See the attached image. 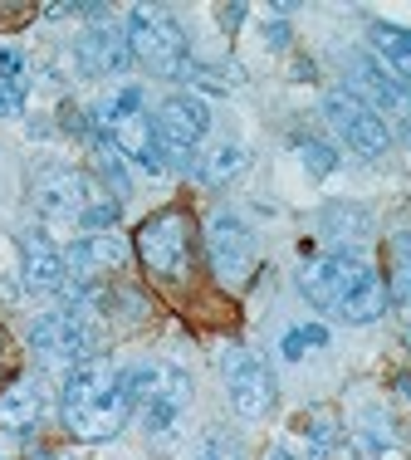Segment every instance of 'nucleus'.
Here are the masks:
<instances>
[{"label":"nucleus","mask_w":411,"mask_h":460,"mask_svg":"<svg viewBox=\"0 0 411 460\" xmlns=\"http://www.w3.org/2000/svg\"><path fill=\"white\" fill-rule=\"evenodd\" d=\"M30 353H35L39 363L69 372V367L89 363V358H99V338H93V328L74 309H54V314H39V319L30 323Z\"/></svg>","instance_id":"8"},{"label":"nucleus","mask_w":411,"mask_h":460,"mask_svg":"<svg viewBox=\"0 0 411 460\" xmlns=\"http://www.w3.org/2000/svg\"><path fill=\"white\" fill-rule=\"evenodd\" d=\"M402 142H411V123H407V128H402Z\"/></svg>","instance_id":"34"},{"label":"nucleus","mask_w":411,"mask_h":460,"mask_svg":"<svg viewBox=\"0 0 411 460\" xmlns=\"http://www.w3.org/2000/svg\"><path fill=\"white\" fill-rule=\"evenodd\" d=\"M265 460H299L294 451H289V446L284 441H279V446H269V451H265Z\"/></svg>","instance_id":"32"},{"label":"nucleus","mask_w":411,"mask_h":460,"mask_svg":"<svg viewBox=\"0 0 411 460\" xmlns=\"http://www.w3.org/2000/svg\"><path fill=\"white\" fill-rule=\"evenodd\" d=\"M93 172H99V181L108 186V196H113V201H127V196H133V177H127V162L118 157L113 142H93Z\"/></svg>","instance_id":"22"},{"label":"nucleus","mask_w":411,"mask_h":460,"mask_svg":"<svg viewBox=\"0 0 411 460\" xmlns=\"http://www.w3.org/2000/svg\"><path fill=\"white\" fill-rule=\"evenodd\" d=\"M245 162H250V152L240 147V142H221V147H201V157L191 162V177L201 186H225L231 177H240Z\"/></svg>","instance_id":"19"},{"label":"nucleus","mask_w":411,"mask_h":460,"mask_svg":"<svg viewBox=\"0 0 411 460\" xmlns=\"http://www.w3.org/2000/svg\"><path fill=\"white\" fill-rule=\"evenodd\" d=\"M133 421V397L123 387V367L108 358H89V363L69 367L59 382V426L83 446H99L123 436Z\"/></svg>","instance_id":"2"},{"label":"nucleus","mask_w":411,"mask_h":460,"mask_svg":"<svg viewBox=\"0 0 411 460\" xmlns=\"http://www.w3.org/2000/svg\"><path fill=\"white\" fill-rule=\"evenodd\" d=\"M367 45H372V54L387 64V74L411 89V30L392 25V20H372V25H367Z\"/></svg>","instance_id":"17"},{"label":"nucleus","mask_w":411,"mask_h":460,"mask_svg":"<svg viewBox=\"0 0 411 460\" xmlns=\"http://www.w3.org/2000/svg\"><path fill=\"white\" fill-rule=\"evenodd\" d=\"M25 98H30V84H0V118L25 113Z\"/></svg>","instance_id":"27"},{"label":"nucleus","mask_w":411,"mask_h":460,"mask_svg":"<svg viewBox=\"0 0 411 460\" xmlns=\"http://www.w3.org/2000/svg\"><path fill=\"white\" fill-rule=\"evenodd\" d=\"M197 460H250V451H245V441H240L235 431H225V426H211V431L201 436Z\"/></svg>","instance_id":"24"},{"label":"nucleus","mask_w":411,"mask_h":460,"mask_svg":"<svg viewBox=\"0 0 411 460\" xmlns=\"http://www.w3.org/2000/svg\"><path fill=\"white\" fill-rule=\"evenodd\" d=\"M323 118H328L333 137H338L348 152H358V157H382V152L392 147V128H387V118L372 113L348 84L323 93Z\"/></svg>","instance_id":"7"},{"label":"nucleus","mask_w":411,"mask_h":460,"mask_svg":"<svg viewBox=\"0 0 411 460\" xmlns=\"http://www.w3.org/2000/svg\"><path fill=\"white\" fill-rule=\"evenodd\" d=\"M64 265H69L74 284H99L103 275H118L127 265V245L108 230V235H79L64 250Z\"/></svg>","instance_id":"15"},{"label":"nucleus","mask_w":411,"mask_h":460,"mask_svg":"<svg viewBox=\"0 0 411 460\" xmlns=\"http://www.w3.org/2000/svg\"><path fill=\"white\" fill-rule=\"evenodd\" d=\"M157 123V137H162V152H167V167L187 172L191 177V162H197V147L201 137L211 133V103L201 93L181 89V93H167L153 113Z\"/></svg>","instance_id":"5"},{"label":"nucleus","mask_w":411,"mask_h":460,"mask_svg":"<svg viewBox=\"0 0 411 460\" xmlns=\"http://www.w3.org/2000/svg\"><path fill=\"white\" fill-rule=\"evenodd\" d=\"M187 407H191V377L181 367L157 363V377L147 382L143 402H137V421H143V431L153 436V441H167V436L181 426Z\"/></svg>","instance_id":"11"},{"label":"nucleus","mask_w":411,"mask_h":460,"mask_svg":"<svg viewBox=\"0 0 411 460\" xmlns=\"http://www.w3.org/2000/svg\"><path fill=\"white\" fill-rule=\"evenodd\" d=\"M30 64H25V49L20 45H0V84H30Z\"/></svg>","instance_id":"26"},{"label":"nucleus","mask_w":411,"mask_h":460,"mask_svg":"<svg viewBox=\"0 0 411 460\" xmlns=\"http://www.w3.org/2000/svg\"><path fill=\"white\" fill-rule=\"evenodd\" d=\"M206 260H211V275L221 284H245L255 275V230L240 221L235 211H215L206 221Z\"/></svg>","instance_id":"10"},{"label":"nucleus","mask_w":411,"mask_h":460,"mask_svg":"<svg viewBox=\"0 0 411 460\" xmlns=\"http://www.w3.org/2000/svg\"><path fill=\"white\" fill-rule=\"evenodd\" d=\"M299 338H304V348L313 353V348L328 343V328H323V323H299Z\"/></svg>","instance_id":"30"},{"label":"nucleus","mask_w":411,"mask_h":460,"mask_svg":"<svg viewBox=\"0 0 411 460\" xmlns=\"http://www.w3.org/2000/svg\"><path fill=\"white\" fill-rule=\"evenodd\" d=\"M74 59H79L83 79H108V74H127L133 69V49H127V30L123 25H89L74 40Z\"/></svg>","instance_id":"12"},{"label":"nucleus","mask_w":411,"mask_h":460,"mask_svg":"<svg viewBox=\"0 0 411 460\" xmlns=\"http://www.w3.org/2000/svg\"><path fill=\"white\" fill-rule=\"evenodd\" d=\"M191 245H197V230H191L187 206H162V211L147 216L133 235V250H137V260H143V270L153 279H167V284L187 279Z\"/></svg>","instance_id":"4"},{"label":"nucleus","mask_w":411,"mask_h":460,"mask_svg":"<svg viewBox=\"0 0 411 460\" xmlns=\"http://www.w3.org/2000/svg\"><path fill=\"white\" fill-rule=\"evenodd\" d=\"M45 416H49V397L39 377H15L0 392V436H10V441L30 446L35 431L45 426Z\"/></svg>","instance_id":"13"},{"label":"nucleus","mask_w":411,"mask_h":460,"mask_svg":"<svg viewBox=\"0 0 411 460\" xmlns=\"http://www.w3.org/2000/svg\"><path fill=\"white\" fill-rule=\"evenodd\" d=\"M299 294L343 323H377L387 314V284L363 250H328L299 265Z\"/></svg>","instance_id":"1"},{"label":"nucleus","mask_w":411,"mask_h":460,"mask_svg":"<svg viewBox=\"0 0 411 460\" xmlns=\"http://www.w3.org/2000/svg\"><path fill=\"white\" fill-rule=\"evenodd\" d=\"M348 89L363 98L367 108H382V113H392V118H407L411 123V89L402 79H392V74L382 69V64L372 59V54H358L353 59V74H348Z\"/></svg>","instance_id":"14"},{"label":"nucleus","mask_w":411,"mask_h":460,"mask_svg":"<svg viewBox=\"0 0 411 460\" xmlns=\"http://www.w3.org/2000/svg\"><path fill=\"white\" fill-rule=\"evenodd\" d=\"M299 162H304L309 167V177H333V172H338V162H343V152L333 147L328 137H313V133H304L299 137Z\"/></svg>","instance_id":"23"},{"label":"nucleus","mask_w":411,"mask_h":460,"mask_svg":"<svg viewBox=\"0 0 411 460\" xmlns=\"http://www.w3.org/2000/svg\"><path fill=\"white\" fill-rule=\"evenodd\" d=\"M20 279L39 294H54L69 284V265H64V250L54 245L45 230H30L20 235Z\"/></svg>","instance_id":"16"},{"label":"nucleus","mask_w":411,"mask_h":460,"mask_svg":"<svg viewBox=\"0 0 411 460\" xmlns=\"http://www.w3.org/2000/svg\"><path fill=\"white\" fill-rule=\"evenodd\" d=\"M127 49H133V64H143L157 79H181L191 64V35L171 10L162 5H133L127 10Z\"/></svg>","instance_id":"3"},{"label":"nucleus","mask_w":411,"mask_h":460,"mask_svg":"<svg viewBox=\"0 0 411 460\" xmlns=\"http://www.w3.org/2000/svg\"><path fill=\"white\" fill-rule=\"evenodd\" d=\"M0 460H10V456H0Z\"/></svg>","instance_id":"35"},{"label":"nucleus","mask_w":411,"mask_h":460,"mask_svg":"<svg viewBox=\"0 0 411 460\" xmlns=\"http://www.w3.org/2000/svg\"><path fill=\"white\" fill-rule=\"evenodd\" d=\"M289 40H294L289 20H284V15H275V20L265 25V45H269V49H289Z\"/></svg>","instance_id":"28"},{"label":"nucleus","mask_w":411,"mask_h":460,"mask_svg":"<svg viewBox=\"0 0 411 460\" xmlns=\"http://www.w3.org/2000/svg\"><path fill=\"white\" fill-rule=\"evenodd\" d=\"M118 216H123V201H113V196H99V201H93L89 211L79 216V226L89 230V235H108V230L118 226Z\"/></svg>","instance_id":"25"},{"label":"nucleus","mask_w":411,"mask_h":460,"mask_svg":"<svg viewBox=\"0 0 411 460\" xmlns=\"http://www.w3.org/2000/svg\"><path fill=\"white\" fill-rule=\"evenodd\" d=\"M294 431L304 436V460H328L333 451H338V441H343V426L333 421L328 411H304L294 421Z\"/></svg>","instance_id":"21"},{"label":"nucleus","mask_w":411,"mask_h":460,"mask_svg":"<svg viewBox=\"0 0 411 460\" xmlns=\"http://www.w3.org/2000/svg\"><path fill=\"white\" fill-rule=\"evenodd\" d=\"M279 353H284L289 363H299V358L309 353V348H304V338H299V328H284V338H279Z\"/></svg>","instance_id":"29"},{"label":"nucleus","mask_w":411,"mask_h":460,"mask_svg":"<svg viewBox=\"0 0 411 460\" xmlns=\"http://www.w3.org/2000/svg\"><path fill=\"white\" fill-rule=\"evenodd\" d=\"M387 304H397V309L411 319V230H397L392 240H387Z\"/></svg>","instance_id":"20"},{"label":"nucleus","mask_w":411,"mask_h":460,"mask_svg":"<svg viewBox=\"0 0 411 460\" xmlns=\"http://www.w3.org/2000/svg\"><path fill=\"white\" fill-rule=\"evenodd\" d=\"M319 221H323V226H319V235L328 240L333 250H363L372 216H367L363 206H323Z\"/></svg>","instance_id":"18"},{"label":"nucleus","mask_w":411,"mask_h":460,"mask_svg":"<svg viewBox=\"0 0 411 460\" xmlns=\"http://www.w3.org/2000/svg\"><path fill=\"white\" fill-rule=\"evenodd\" d=\"M221 382H225V397H231V407L245 416V421H259V416L275 411V372H269L250 348L240 343H225L221 348Z\"/></svg>","instance_id":"9"},{"label":"nucleus","mask_w":411,"mask_h":460,"mask_svg":"<svg viewBox=\"0 0 411 460\" xmlns=\"http://www.w3.org/2000/svg\"><path fill=\"white\" fill-rule=\"evenodd\" d=\"M397 392H402V397L411 402V372H397Z\"/></svg>","instance_id":"33"},{"label":"nucleus","mask_w":411,"mask_h":460,"mask_svg":"<svg viewBox=\"0 0 411 460\" xmlns=\"http://www.w3.org/2000/svg\"><path fill=\"white\" fill-rule=\"evenodd\" d=\"M245 15H250V5H221V10H215V20H221L225 30H235Z\"/></svg>","instance_id":"31"},{"label":"nucleus","mask_w":411,"mask_h":460,"mask_svg":"<svg viewBox=\"0 0 411 460\" xmlns=\"http://www.w3.org/2000/svg\"><path fill=\"white\" fill-rule=\"evenodd\" d=\"M93 201H99V186H93L89 172L69 167V162H35V172H30V206L45 221H79Z\"/></svg>","instance_id":"6"}]
</instances>
